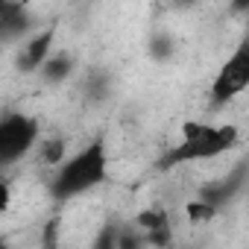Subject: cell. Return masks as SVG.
I'll use <instances>...</instances> for the list:
<instances>
[{"label": "cell", "mask_w": 249, "mask_h": 249, "mask_svg": "<svg viewBox=\"0 0 249 249\" xmlns=\"http://www.w3.org/2000/svg\"><path fill=\"white\" fill-rule=\"evenodd\" d=\"M108 176V156H106V147L103 141H91L88 147H82L79 153L68 156L53 179H50V196L56 202H71L88 191H94L97 185H103Z\"/></svg>", "instance_id": "6da1fadb"}, {"label": "cell", "mask_w": 249, "mask_h": 249, "mask_svg": "<svg viewBox=\"0 0 249 249\" xmlns=\"http://www.w3.org/2000/svg\"><path fill=\"white\" fill-rule=\"evenodd\" d=\"M237 144V129L234 126H214V123H199L191 120L182 126V141L167 153L164 164H191V161H208L217 156H226Z\"/></svg>", "instance_id": "7a4b0ae2"}, {"label": "cell", "mask_w": 249, "mask_h": 249, "mask_svg": "<svg viewBox=\"0 0 249 249\" xmlns=\"http://www.w3.org/2000/svg\"><path fill=\"white\" fill-rule=\"evenodd\" d=\"M243 91H249V33L234 44V50L217 68L208 97L214 106H226V103L237 100Z\"/></svg>", "instance_id": "3957f363"}, {"label": "cell", "mask_w": 249, "mask_h": 249, "mask_svg": "<svg viewBox=\"0 0 249 249\" xmlns=\"http://www.w3.org/2000/svg\"><path fill=\"white\" fill-rule=\"evenodd\" d=\"M38 138H41V126L33 114L27 111L3 114V120H0V161L15 164L18 159L36 150Z\"/></svg>", "instance_id": "277c9868"}, {"label": "cell", "mask_w": 249, "mask_h": 249, "mask_svg": "<svg viewBox=\"0 0 249 249\" xmlns=\"http://www.w3.org/2000/svg\"><path fill=\"white\" fill-rule=\"evenodd\" d=\"M50 47H53V33H38L33 38H24L18 50V68L27 73L41 71V65L50 59Z\"/></svg>", "instance_id": "5b68a950"}, {"label": "cell", "mask_w": 249, "mask_h": 249, "mask_svg": "<svg viewBox=\"0 0 249 249\" xmlns=\"http://www.w3.org/2000/svg\"><path fill=\"white\" fill-rule=\"evenodd\" d=\"M71 71H73V59H71L68 53H50V59L41 65L38 73H41L47 82H62V79L71 76Z\"/></svg>", "instance_id": "8992f818"}, {"label": "cell", "mask_w": 249, "mask_h": 249, "mask_svg": "<svg viewBox=\"0 0 249 249\" xmlns=\"http://www.w3.org/2000/svg\"><path fill=\"white\" fill-rule=\"evenodd\" d=\"M38 156H41V161H44V164L59 167V164L68 159V144H65V138H47V141H41Z\"/></svg>", "instance_id": "52a82bcc"}, {"label": "cell", "mask_w": 249, "mask_h": 249, "mask_svg": "<svg viewBox=\"0 0 249 249\" xmlns=\"http://www.w3.org/2000/svg\"><path fill=\"white\" fill-rule=\"evenodd\" d=\"M9 196H12V191H9V182H3L0 185V211H9Z\"/></svg>", "instance_id": "ba28073f"}, {"label": "cell", "mask_w": 249, "mask_h": 249, "mask_svg": "<svg viewBox=\"0 0 249 249\" xmlns=\"http://www.w3.org/2000/svg\"><path fill=\"white\" fill-rule=\"evenodd\" d=\"M231 9H237V12H249V0H231Z\"/></svg>", "instance_id": "9c48e42d"}]
</instances>
